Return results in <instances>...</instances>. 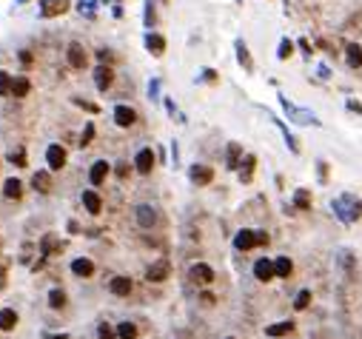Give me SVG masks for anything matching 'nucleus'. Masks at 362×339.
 Wrapping results in <instances>:
<instances>
[{"label":"nucleus","mask_w":362,"mask_h":339,"mask_svg":"<svg viewBox=\"0 0 362 339\" xmlns=\"http://www.w3.org/2000/svg\"><path fill=\"white\" fill-rule=\"evenodd\" d=\"M74 106H80V108H86V111H91V114H97V106L89 100H80V97H74Z\"/></svg>","instance_id":"obj_35"},{"label":"nucleus","mask_w":362,"mask_h":339,"mask_svg":"<svg viewBox=\"0 0 362 339\" xmlns=\"http://www.w3.org/2000/svg\"><path fill=\"white\" fill-rule=\"evenodd\" d=\"M46 163H49L51 171H60L66 166V151L60 148V146H49V151H46Z\"/></svg>","instance_id":"obj_3"},{"label":"nucleus","mask_w":362,"mask_h":339,"mask_svg":"<svg viewBox=\"0 0 362 339\" xmlns=\"http://www.w3.org/2000/svg\"><path fill=\"white\" fill-rule=\"evenodd\" d=\"M134 120H137L134 108H129V106H117V108H114V123H117V126L129 128V126H132Z\"/></svg>","instance_id":"obj_7"},{"label":"nucleus","mask_w":362,"mask_h":339,"mask_svg":"<svg viewBox=\"0 0 362 339\" xmlns=\"http://www.w3.org/2000/svg\"><path fill=\"white\" fill-rule=\"evenodd\" d=\"M112 294L129 297V294H132V279H129V276H114V279H112Z\"/></svg>","instance_id":"obj_16"},{"label":"nucleus","mask_w":362,"mask_h":339,"mask_svg":"<svg viewBox=\"0 0 362 339\" xmlns=\"http://www.w3.org/2000/svg\"><path fill=\"white\" fill-rule=\"evenodd\" d=\"M12 74L9 71H0V94H12Z\"/></svg>","instance_id":"obj_29"},{"label":"nucleus","mask_w":362,"mask_h":339,"mask_svg":"<svg viewBox=\"0 0 362 339\" xmlns=\"http://www.w3.org/2000/svg\"><path fill=\"white\" fill-rule=\"evenodd\" d=\"M66 54H68V63H71L74 68H83V66H86V60H89V57H86V51H83V46H80V43H71Z\"/></svg>","instance_id":"obj_11"},{"label":"nucleus","mask_w":362,"mask_h":339,"mask_svg":"<svg viewBox=\"0 0 362 339\" xmlns=\"http://www.w3.org/2000/svg\"><path fill=\"white\" fill-rule=\"evenodd\" d=\"M137 222H140L143 228H151V225L157 222V214H154V208H151V205H140V208H137Z\"/></svg>","instance_id":"obj_15"},{"label":"nucleus","mask_w":362,"mask_h":339,"mask_svg":"<svg viewBox=\"0 0 362 339\" xmlns=\"http://www.w3.org/2000/svg\"><path fill=\"white\" fill-rule=\"evenodd\" d=\"M134 166H137V171L140 174H148V171L154 169V154H151V148H143V151L134 157Z\"/></svg>","instance_id":"obj_8"},{"label":"nucleus","mask_w":362,"mask_h":339,"mask_svg":"<svg viewBox=\"0 0 362 339\" xmlns=\"http://www.w3.org/2000/svg\"><path fill=\"white\" fill-rule=\"evenodd\" d=\"M15 325H17L15 308H3L0 311V331H15Z\"/></svg>","instance_id":"obj_17"},{"label":"nucleus","mask_w":362,"mask_h":339,"mask_svg":"<svg viewBox=\"0 0 362 339\" xmlns=\"http://www.w3.org/2000/svg\"><path fill=\"white\" fill-rule=\"evenodd\" d=\"M345 54H348V66H351V68H362V46H360V43H348Z\"/></svg>","instance_id":"obj_14"},{"label":"nucleus","mask_w":362,"mask_h":339,"mask_svg":"<svg viewBox=\"0 0 362 339\" xmlns=\"http://www.w3.org/2000/svg\"><path fill=\"white\" fill-rule=\"evenodd\" d=\"M254 166H257V157H254V154H248L246 160H243V171H240L243 183H248V180H251V174H254Z\"/></svg>","instance_id":"obj_26"},{"label":"nucleus","mask_w":362,"mask_h":339,"mask_svg":"<svg viewBox=\"0 0 362 339\" xmlns=\"http://www.w3.org/2000/svg\"><path fill=\"white\" fill-rule=\"evenodd\" d=\"M9 163H15V166L23 169V166H26V151H23V148H15V151L9 154Z\"/></svg>","instance_id":"obj_31"},{"label":"nucleus","mask_w":362,"mask_h":339,"mask_svg":"<svg viewBox=\"0 0 362 339\" xmlns=\"http://www.w3.org/2000/svg\"><path fill=\"white\" fill-rule=\"evenodd\" d=\"M291 49H294V46H291V40H282V43H280V57H282V60H288V57H291Z\"/></svg>","instance_id":"obj_36"},{"label":"nucleus","mask_w":362,"mask_h":339,"mask_svg":"<svg viewBox=\"0 0 362 339\" xmlns=\"http://www.w3.org/2000/svg\"><path fill=\"white\" fill-rule=\"evenodd\" d=\"M308 302H311V294H308V291H299V294H296L294 308H296V311H302V308H308Z\"/></svg>","instance_id":"obj_33"},{"label":"nucleus","mask_w":362,"mask_h":339,"mask_svg":"<svg viewBox=\"0 0 362 339\" xmlns=\"http://www.w3.org/2000/svg\"><path fill=\"white\" fill-rule=\"evenodd\" d=\"M117 337H120V339H137V325L120 322V325H117Z\"/></svg>","instance_id":"obj_27"},{"label":"nucleus","mask_w":362,"mask_h":339,"mask_svg":"<svg viewBox=\"0 0 362 339\" xmlns=\"http://www.w3.org/2000/svg\"><path fill=\"white\" fill-rule=\"evenodd\" d=\"M66 9H68V0H43V3H40V15L43 17L63 15Z\"/></svg>","instance_id":"obj_4"},{"label":"nucleus","mask_w":362,"mask_h":339,"mask_svg":"<svg viewBox=\"0 0 362 339\" xmlns=\"http://www.w3.org/2000/svg\"><path fill=\"white\" fill-rule=\"evenodd\" d=\"M191 180H194L197 186H208V183L214 180V171L208 169V166H191Z\"/></svg>","instance_id":"obj_9"},{"label":"nucleus","mask_w":362,"mask_h":339,"mask_svg":"<svg viewBox=\"0 0 362 339\" xmlns=\"http://www.w3.org/2000/svg\"><path fill=\"white\" fill-rule=\"evenodd\" d=\"M83 205H86L89 214H100V208H103V203H100V197L94 191H83Z\"/></svg>","instance_id":"obj_18"},{"label":"nucleus","mask_w":362,"mask_h":339,"mask_svg":"<svg viewBox=\"0 0 362 339\" xmlns=\"http://www.w3.org/2000/svg\"><path fill=\"white\" fill-rule=\"evenodd\" d=\"M40 248H43V256H54V254H60V251H63V242L54 237V234H46L43 242H40Z\"/></svg>","instance_id":"obj_12"},{"label":"nucleus","mask_w":362,"mask_h":339,"mask_svg":"<svg viewBox=\"0 0 362 339\" xmlns=\"http://www.w3.org/2000/svg\"><path fill=\"white\" fill-rule=\"evenodd\" d=\"M117 177H129V163H117Z\"/></svg>","instance_id":"obj_39"},{"label":"nucleus","mask_w":362,"mask_h":339,"mask_svg":"<svg viewBox=\"0 0 362 339\" xmlns=\"http://www.w3.org/2000/svg\"><path fill=\"white\" fill-rule=\"evenodd\" d=\"M114 337H117V331L112 325H100L97 328V339H114Z\"/></svg>","instance_id":"obj_34"},{"label":"nucleus","mask_w":362,"mask_h":339,"mask_svg":"<svg viewBox=\"0 0 362 339\" xmlns=\"http://www.w3.org/2000/svg\"><path fill=\"white\" fill-rule=\"evenodd\" d=\"M168 274H171L168 259H157V262L146 271V279H148V282H163V279H168Z\"/></svg>","instance_id":"obj_2"},{"label":"nucleus","mask_w":362,"mask_h":339,"mask_svg":"<svg viewBox=\"0 0 362 339\" xmlns=\"http://www.w3.org/2000/svg\"><path fill=\"white\" fill-rule=\"evenodd\" d=\"M106 174H109V163H106V160H97V163L91 166V171H89V180H91V186H100V183L106 180Z\"/></svg>","instance_id":"obj_13"},{"label":"nucleus","mask_w":362,"mask_h":339,"mask_svg":"<svg viewBox=\"0 0 362 339\" xmlns=\"http://www.w3.org/2000/svg\"><path fill=\"white\" fill-rule=\"evenodd\" d=\"M191 279H194V282H200V285H208V282L214 279V271H211L208 265H203V262H197V265L191 268Z\"/></svg>","instance_id":"obj_10"},{"label":"nucleus","mask_w":362,"mask_h":339,"mask_svg":"<svg viewBox=\"0 0 362 339\" xmlns=\"http://www.w3.org/2000/svg\"><path fill=\"white\" fill-rule=\"evenodd\" d=\"M146 46H148V51H151V54H163V51H165V40L160 37V34H148V37H146Z\"/></svg>","instance_id":"obj_23"},{"label":"nucleus","mask_w":362,"mask_h":339,"mask_svg":"<svg viewBox=\"0 0 362 339\" xmlns=\"http://www.w3.org/2000/svg\"><path fill=\"white\" fill-rule=\"evenodd\" d=\"M291 331H294V322H280V325H268V328H265L268 337H285V334H291Z\"/></svg>","instance_id":"obj_24"},{"label":"nucleus","mask_w":362,"mask_h":339,"mask_svg":"<svg viewBox=\"0 0 362 339\" xmlns=\"http://www.w3.org/2000/svg\"><path fill=\"white\" fill-rule=\"evenodd\" d=\"M97 57H100V63H109V60H112V51H97Z\"/></svg>","instance_id":"obj_40"},{"label":"nucleus","mask_w":362,"mask_h":339,"mask_svg":"<svg viewBox=\"0 0 362 339\" xmlns=\"http://www.w3.org/2000/svg\"><path fill=\"white\" fill-rule=\"evenodd\" d=\"M29 88H32V83H29L26 77H15V83H12V94H15V97H26Z\"/></svg>","instance_id":"obj_25"},{"label":"nucleus","mask_w":362,"mask_h":339,"mask_svg":"<svg viewBox=\"0 0 362 339\" xmlns=\"http://www.w3.org/2000/svg\"><path fill=\"white\" fill-rule=\"evenodd\" d=\"M237 57H240V63H243L246 68H251V57H248L246 43H237Z\"/></svg>","instance_id":"obj_32"},{"label":"nucleus","mask_w":362,"mask_h":339,"mask_svg":"<svg viewBox=\"0 0 362 339\" xmlns=\"http://www.w3.org/2000/svg\"><path fill=\"white\" fill-rule=\"evenodd\" d=\"M228 169H240V146L237 143L228 146Z\"/></svg>","instance_id":"obj_28"},{"label":"nucleus","mask_w":362,"mask_h":339,"mask_svg":"<svg viewBox=\"0 0 362 339\" xmlns=\"http://www.w3.org/2000/svg\"><path fill=\"white\" fill-rule=\"evenodd\" d=\"M91 137H94V126L89 123V126H86V131H83V140H80V146H89V143H91Z\"/></svg>","instance_id":"obj_37"},{"label":"nucleus","mask_w":362,"mask_h":339,"mask_svg":"<svg viewBox=\"0 0 362 339\" xmlns=\"http://www.w3.org/2000/svg\"><path fill=\"white\" fill-rule=\"evenodd\" d=\"M274 271H277V276H291V271H294V265H291V259L288 256H277V262H274Z\"/></svg>","instance_id":"obj_22"},{"label":"nucleus","mask_w":362,"mask_h":339,"mask_svg":"<svg viewBox=\"0 0 362 339\" xmlns=\"http://www.w3.org/2000/svg\"><path fill=\"white\" fill-rule=\"evenodd\" d=\"M3 194H6L9 200H17V197L23 194V183L15 180V177H12V180H6V183H3Z\"/></svg>","instance_id":"obj_20"},{"label":"nucleus","mask_w":362,"mask_h":339,"mask_svg":"<svg viewBox=\"0 0 362 339\" xmlns=\"http://www.w3.org/2000/svg\"><path fill=\"white\" fill-rule=\"evenodd\" d=\"M49 305L51 308H63V305H66V294H63V291H51V294H49Z\"/></svg>","instance_id":"obj_30"},{"label":"nucleus","mask_w":362,"mask_h":339,"mask_svg":"<svg viewBox=\"0 0 362 339\" xmlns=\"http://www.w3.org/2000/svg\"><path fill=\"white\" fill-rule=\"evenodd\" d=\"M49 339H68L66 334H57V337H49Z\"/></svg>","instance_id":"obj_41"},{"label":"nucleus","mask_w":362,"mask_h":339,"mask_svg":"<svg viewBox=\"0 0 362 339\" xmlns=\"http://www.w3.org/2000/svg\"><path fill=\"white\" fill-rule=\"evenodd\" d=\"M32 183H34V188H37L40 194H49V191H51V177H49V171H37Z\"/></svg>","instance_id":"obj_19"},{"label":"nucleus","mask_w":362,"mask_h":339,"mask_svg":"<svg viewBox=\"0 0 362 339\" xmlns=\"http://www.w3.org/2000/svg\"><path fill=\"white\" fill-rule=\"evenodd\" d=\"M296 205L299 208H308V194L305 191H296Z\"/></svg>","instance_id":"obj_38"},{"label":"nucleus","mask_w":362,"mask_h":339,"mask_svg":"<svg viewBox=\"0 0 362 339\" xmlns=\"http://www.w3.org/2000/svg\"><path fill=\"white\" fill-rule=\"evenodd\" d=\"M112 80H114V71H112L109 66H97V68H94V83H97L100 91H106V88L112 85Z\"/></svg>","instance_id":"obj_6"},{"label":"nucleus","mask_w":362,"mask_h":339,"mask_svg":"<svg viewBox=\"0 0 362 339\" xmlns=\"http://www.w3.org/2000/svg\"><path fill=\"white\" fill-rule=\"evenodd\" d=\"M71 271L77 274V276H91V274H94V265H91V259H74V262H71Z\"/></svg>","instance_id":"obj_21"},{"label":"nucleus","mask_w":362,"mask_h":339,"mask_svg":"<svg viewBox=\"0 0 362 339\" xmlns=\"http://www.w3.org/2000/svg\"><path fill=\"white\" fill-rule=\"evenodd\" d=\"M254 276H257L260 282H268L271 276H277L274 262H271V259H257V265H254Z\"/></svg>","instance_id":"obj_5"},{"label":"nucleus","mask_w":362,"mask_h":339,"mask_svg":"<svg viewBox=\"0 0 362 339\" xmlns=\"http://www.w3.org/2000/svg\"><path fill=\"white\" fill-rule=\"evenodd\" d=\"M254 245H260V231H240L237 237H234V248L237 251H248V248H254Z\"/></svg>","instance_id":"obj_1"}]
</instances>
